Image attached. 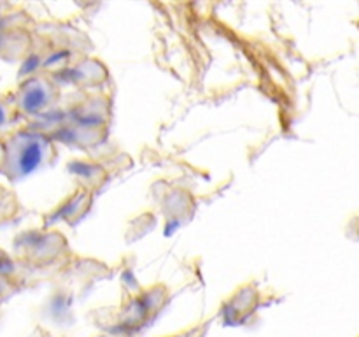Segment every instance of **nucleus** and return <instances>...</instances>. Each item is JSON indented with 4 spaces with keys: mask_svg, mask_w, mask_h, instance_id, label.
Wrapping results in <instances>:
<instances>
[{
    "mask_svg": "<svg viewBox=\"0 0 359 337\" xmlns=\"http://www.w3.org/2000/svg\"><path fill=\"white\" fill-rule=\"evenodd\" d=\"M2 119H4V114H2V109H0V123H2Z\"/></svg>",
    "mask_w": 359,
    "mask_h": 337,
    "instance_id": "1",
    "label": "nucleus"
}]
</instances>
